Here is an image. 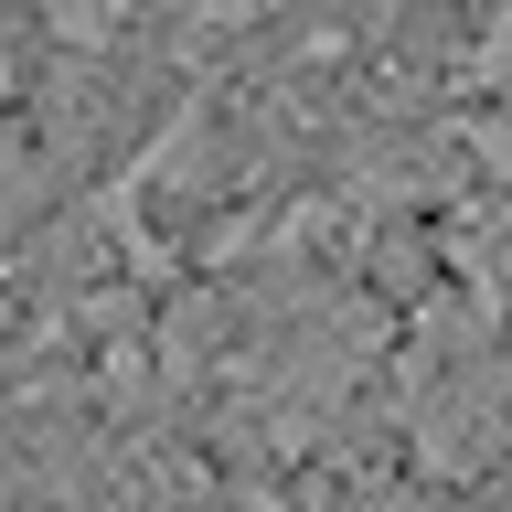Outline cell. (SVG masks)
<instances>
[{"label": "cell", "mask_w": 512, "mask_h": 512, "mask_svg": "<svg viewBox=\"0 0 512 512\" xmlns=\"http://www.w3.org/2000/svg\"><path fill=\"white\" fill-rule=\"evenodd\" d=\"M43 203H54V171H43V150H32L22 128H0V256H11V235H22Z\"/></svg>", "instance_id": "cell-1"}, {"label": "cell", "mask_w": 512, "mask_h": 512, "mask_svg": "<svg viewBox=\"0 0 512 512\" xmlns=\"http://www.w3.org/2000/svg\"><path fill=\"white\" fill-rule=\"evenodd\" d=\"M0 86H11V54H0Z\"/></svg>", "instance_id": "cell-2"}]
</instances>
